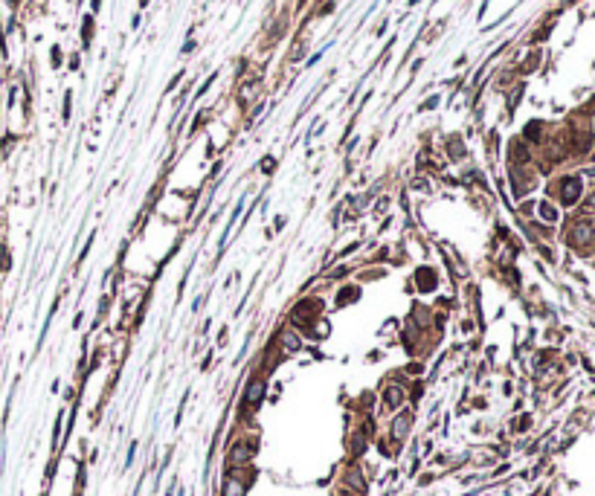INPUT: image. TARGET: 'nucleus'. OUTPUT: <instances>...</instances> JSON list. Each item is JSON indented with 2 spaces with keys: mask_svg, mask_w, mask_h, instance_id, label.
<instances>
[{
  "mask_svg": "<svg viewBox=\"0 0 595 496\" xmlns=\"http://www.w3.org/2000/svg\"><path fill=\"white\" fill-rule=\"evenodd\" d=\"M244 493H247V482H241V479L233 473V476L224 482V496H244Z\"/></svg>",
  "mask_w": 595,
  "mask_h": 496,
  "instance_id": "nucleus-7",
  "label": "nucleus"
},
{
  "mask_svg": "<svg viewBox=\"0 0 595 496\" xmlns=\"http://www.w3.org/2000/svg\"><path fill=\"white\" fill-rule=\"evenodd\" d=\"M401 400H404V392H401V386H389L386 392H383V406H389V409H398V406H401Z\"/></svg>",
  "mask_w": 595,
  "mask_h": 496,
  "instance_id": "nucleus-8",
  "label": "nucleus"
},
{
  "mask_svg": "<svg viewBox=\"0 0 595 496\" xmlns=\"http://www.w3.org/2000/svg\"><path fill=\"white\" fill-rule=\"evenodd\" d=\"M560 186H563V189H560V200H563L566 206H569V203H575V200H578V195H581V180H575V177H569V180H563V183H560Z\"/></svg>",
  "mask_w": 595,
  "mask_h": 496,
  "instance_id": "nucleus-4",
  "label": "nucleus"
},
{
  "mask_svg": "<svg viewBox=\"0 0 595 496\" xmlns=\"http://www.w3.org/2000/svg\"><path fill=\"white\" fill-rule=\"evenodd\" d=\"M540 215L546 218V221H555V218H558V212H555V209H552L549 203H543V206H540Z\"/></svg>",
  "mask_w": 595,
  "mask_h": 496,
  "instance_id": "nucleus-10",
  "label": "nucleus"
},
{
  "mask_svg": "<svg viewBox=\"0 0 595 496\" xmlns=\"http://www.w3.org/2000/svg\"><path fill=\"white\" fill-rule=\"evenodd\" d=\"M264 172H270V169H276V160L273 157H264V166H262Z\"/></svg>",
  "mask_w": 595,
  "mask_h": 496,
  "instance_id": "nucleus-11",
  "label": "nucleus"
},
{
  "mask_svg": "<svg viewBox=\"0 0 595 496\" xmlns=\"http://www.w3.org/2000/svg\"><path fill=\"white\" fill-rule=\"evenodd\" d=\"M589 209H595V198H589Z\"/></svg>",
  "mask_w": 595,
  "mask_h": 496,
  "instance_id": "nucleus-12",
  "label": "nucleus"
},
{
  "mask_svg": "<svg viewBox=\"0 0 595 496\" xmlns=\"http://www.w3.org/2000/svg\"><path fill=\"white\" fill-rule=\"evenodd\" d=\"M253 459V447L247 441H241V444H235L233 447V453H230V461L233 464H247V461Z\"/></svg>",
  "mask_w": 595,
  "mask_h": 496,
  "instance_id": "nucleus-6",
  "label": "nucleus"
},
{
  "mask_svg": "<svg viewBox=\"0 0 595 496\" xmlns=\"http://www.w3.org/2000/svg\"><path fill=\"white\" fill-rule=\"evenodd\" d=\"M415 285H418V290H433L439 285V276H436L433 267H418L415 270Z\"/></svg>",
  "mask_w": 595,
  "mask_h": 496,
  "instance_id": "nucleus-3",
  "label": "nucleus"
},
{
  "mask_svg": "<svg viewBox=\"0 0 595 496\" xmlns=\"http://www.w3.org/2000/svg\"><path fill=\"white\" fill-rule=\"evenodd\" d=\"M264 377H253V380H247V386H244V409H256V406L262 404V397H264Z\"/></svg>",
  "mask_w": 595,
  "mask_h": 496,
  "instance_id": "nucleus-1",
  "label": "nucleus"
},
{
  "mask_svg": "<svg viewBox=\"0 0 595 496\" xmlns=\"http://www.w3.org/2000/svg\"><path fill=\"white\" fill-rule=\"evenodd\" d=\"M276 340H279L282 348H288V351H299V348H302V340H299V334H296V325H282Z\"/></svg>",
  "mask_w": 595,
  "mask_h": 496,
  "instance_id": "nucleus-2",
  "label": "nucleus"
},
{
  "mask_svg": "<svg viewBox=\"0 0 595 496\" xmlns=\"http://www.w3.org/2000/svg\"><path fill=\"white\" fill-rule=\"evenodd\" d=\"M360 296V288H346V290H340V296H337V305L343 308V305H352V299H357Z\"/></svg>",
  "mask_w": 595,
  "mask_h": 496,
  "instance_id": "nucleus-9",
  "label": "nucleus"
},
{
  "mask_svg": "<svg viewBox=\"0 0 595 496\" xmlns=\"http://www.w3.org/2000/svg\"><path fill=\"white\" fill-rule=\"evenodd\" d=\"M409 427H413V412H401V415L392 421V435H395L398 441H401V438H406Z\"/></svg>",
  "mask_w": 595,
  "mask_h": 496,
  "instance_id": "nucleus-5",
  "label": "nucleus"
}]
</instances>
